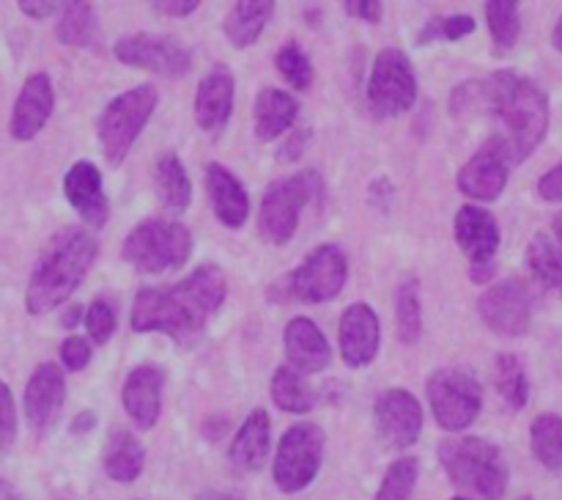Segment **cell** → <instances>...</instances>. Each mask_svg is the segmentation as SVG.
<instances>
[{"mask_svg":"<svg viewBox=\"0 0 562 500\" xmlns=\"http://www.w3.org/2000/svg\"><path fill=\"white\" fill-rule=\"evenodd\" d=\"M228 280L217 264H201L173 286H146L132 302L135 333H162L187 344L206 330L209 319L220 311Z\"/></svg>","mask_w":562,"mask_h":500,"instance_id":"1","label":"cell"},{"mask_svg":"<svg viewBox=\"0 0 562 500\" xmlns=\"http://www.w3.org/2000/svg\"><path fill=\"white\" fill-rule=\"evenodd\" d=\"M97 240L82 229H66L38 258L25 291L27 313H49L64 305L97 262Z\"/></svg>","mask_w":562,"mask_h":500,"instance_id":"2","label":"cell"},{"mask_svg":"<svg viewBox=\"0 0 562 500\" xmlns=\"http://www.w3.org/2000/svg\"><path fill=\"white\" fill-rule=\"evenodd\" d=\"M492 115L503 124V135L510 154V163H525L549 132V99L541 86L514 71L494 75V102Z\"/></svg>","mask_w":562,"mask_h":500,"instance_id":"3","label":"cell"},{"mask_svg":"<svg viewBox=\"0 0 562 500\" xmlns=\"http://www.w3.org/2000/svg\"><path fill=\"white\" fill-rule=\"evenodd\" d=\"M439 465L456 487L477 500H503L508 492V462L497 445L483 437L442 440Z\"/></svg>","mask_w":562,"mask_h":500,"instance_id":"4","label":"cell"},{"mask_svg":"<svg viewBox=\"0 0 562 500\" xmlns=\"http://www.w3.org/2000/svg\"><path fill=\"white\" fill-rule=\"evenodd\" d=\"M192 253V234L187 225L165 218L140 220L121 247V258L143 275H159L184 267Z\"/></svg>","mask_w":562,"mask_h":500,"instance_id":"5","label":"cell"},{"mask_svg":"<svg viewBox=\"0 0 562 500\" xmlns=\"http://www.w3.org/2000/svg\"><path fill=\"white\" fill-rule=\"evenodd\" d=\"M318 192H322V179L316 170H302L289 179L274 181L263 192L261 209H258V229L263 240L274 247L289 245L300 225V212Z\"/></svg>","mask_w":562,"mask_h":500,"instance_id":"6","label":"cell"},{"mask_svg":"<svg viewBox=\"0 0 562 500\" xmlns=\"http://www.w3.org/2000/svg\"><path fill=\"white\" fill-rule=\"evenodd\" d=\"M157 108V88L154 86H135L132 91H124L115 97L99 115V143H102L104 157L110 165H121V159L135 146L137 135L151 119Z\"/></svg>","mask_w":562,"mask_h":500,"instance_id":"7","label":"cell"},{"mask_svg":"<svg viewBox=\"0 0 562 500\" xmlns=\"http://www.w3.org/2000/svg\"><path fill=\"white\" fill-rule=\"evenodd\" d=\"M324 443H327L324 429L316 426V423L305 421L285 429L272 462V478L280 492H302V489L316 481L318 470H322Z\"/></svg>","mask_w":562,"mask_h":500,"instance_id":"8","label":"cell"},{"mask_svg":"<svg viewBox=\"0 0 562 500\" xmlns=\"http://www.w3.org/2000/svg\"><path fill=\"white\" fill-rule=\"evenodd\" d=\"M434 421L445 432H464L483 410V388L467 368H439L426 382Z\"/></svg>","mask_w":562,"mask_h":500,"instance_id":"9","label":"cell"},{"mask_svg":"<svg viewBox=\"0 0 562 500\" xmlns=\"http://www.w3.org/2000/svg\"><path fill=\"white\" fill-rule=\"evenodd\" d=\"M417 99V77L412 60L404 49L384 47L376 55L368 80V104L376 115H404L409 113Z\"/></svg>","mask_w":562,"mask_h":500,"instance_id":"10","label":"cell"},{"mask_svg":"<svg viewBox=\"0 0 562 500\" xmlns=\"http://www.w3.org/2000/svg\"><path fill=\"white\" fill-rule=\"evenodd\" d=\"M349 278V262L338 245H318L300 267L283 278V297L300 302H329Z\"/></svg>","mask_w":562,"mask_h":500,"instance_id":"11","label":"cell"},{"mask_svg":"<svg viewBox=\"0 0 562 500\" xmlns=\"http://www.w3.org/2000/svg\"><path fill=\"white\" fill-rule=\"evenodd\" d=\"M453 234L461 253L470 258V278L475 284H488L494 275V258H497L499 242H503L497 218L488 209L467 203L456 214Z\"/></svg>","mask_w":562,"mask_h":500,"instance_id":"12","label":"cell"},{"mask_svg":"<svg viewBox=\"0 0 562 500\" xmlns=\"http://www.w3.org/2000/svg\"><path fill=\"white\" fill-rule=\"evenodd\" d=\"M113 53L121 64L162 77H184L192 64L184 42L162 33H126L113 44Z\"/></svg>","mask_w":562,"mask_h":500,"instance_id":"13","label":"cell"},{"mask_svg":"<svg viewBox=\"0 0 562 500\" xmlns=\"http://www.w3.org/2000/svg\"><path fill=\"white\" fill-rule=\"evenodd\" d=\"M481 319L497 335H525L532 322V295L525 280L508 278L499 284L488 286L477 300Z\"/></svg>","mask_w":562,"mask_h":500,"instance_id":"14","label":"cell"},{"mask_svg":"<svg viewBox=\"0 0 562 500\" xmlns=\"http://www.w3.org/2000/svg\"><path fill=\"white\" fill-rule=\"evenodd\" d=\"M373 423H376L379 440L387 448H412L423 434V407L409 390L390 388L376 399Z\"/></svg>","mask_w":562,"mask_h":500,"instance_id":"15","label":"cell"},{"mask_svg":"<svg viewBox=\"0 0 562 500\" xmlns=\"http://www.w3.org/2000/svg\"><path fill=\"white\" fill-rule=\"evenodd\" d=\"M510 154L497 135L488 137L459 170V190L472 201H497L508 185Z\"/></svg>","mask_w":562,"mask_h":500,"instance_id":"16","label":"cell"},{"mask_svg":"<svg viewBox=\"0 0 562 500\" xmlns=\"http://www.w3.org/2000/svg\"><path fill=\"white\" fill-rule=\"evenodd\" d=\"M55 108V88L47 71H33L11 110L9 132L14 141H33L49 121Z\"/></svg>","mask_w":562,"mask_h":500,"instance_id":"17","label":"cell"},{"mask_svg":"<svg viewBox=\"0 0 562 500\" xmlns=\"http://www.w3.org/2000/svg\"><path fill=\"white\" fill-rule=\"evenodd\" d=\"M340 355L346 366L362 368L373 363L382 341V324L368 302H355L340 316Z\"/></svg>","mask_w":562,"mask_h":500,"instance_id":"18","label":"cell"},{"mask_svg":"<svg viewBox=\"0 0 562 500\" xmlns=\"http://www.w3.org/2000/svg\"><path fill=\"white\" fill-rule=\"evenodd\" d=\"M64 196L69 201V207L80 214L82 223H88L91 229H102L108 223V196H104L102 174H99V168L93 163L80 159V163H75L66 170Z\"/></svg>","mask_w":562,"mask_h":500,"instance_id":"19","label":"cell"},{"mask_svg":"<svg viewBox=\"0 0 562 500\" xmlns=\"http://www.w3.org/2000/svg\"><path fill=\"white\" fill-rule=\"evenodd\" d=\"M162 388H165V371L159 366H154V363H143V366L132 368L124 388H121V401H124L126 415L135 421V426L140 429L157 426L159 412H162Z\"/></svg>","mask_w":562,"mask_h":500,"instance_id":"20","label":"cell"},{"mask_svg":"<svg viewBox=\"0 0 562 500\" xmlns=\"http://www.w3.org/2000/svg\"><path fill=\"white\" fill-rule=\"evenodd\" d=\"M66 396V379L60 366L55 363H42L36 371L31 374L25 385V418L31 429L44 432L55 423L58 412L64 410Z\"/></svg>","mask_w":562,"mask_h":500,"instance_id":"21","label":"cell"},{"mask_svg":"<svg viewBox=\"0 0 562 500\" xmlns=\"http://www.w3.org/2000/svg\"><path fill=\"white\" fill-rule=\"evenodd\" d=\"M236 80L228 66H214L201 80L195 93V119L206 132H223L234 113Z\"/></svg>","mask_w":562,"mask_h":500,"instance_id":"22","label":"cell"},{"mask_svg":"<svg viewBox=\"0 0 562 500\" xmlns=\"http://www.w3.org/2000/svg\"><path fill=\"white\" fill-rule=\"evenodd\" d=\"M285 355H289L291 368L302 374L324 371L333 360V349H329V341L324 338V333L318 330V324L307 316H294L285 324Z\"/></svg>","mask_w":562,"mask_h":500,"instance_id":"23","label":"cell"},{"mask_svg":"<svg viewBox=\"0 0 562 500\" xmlns=\"http://www.w3.org/2000/svg\"><path fill=\"white\" fill-rule=\"evenodd\" d=\"M206 196L217 220L228 229H241L250 218V198L245 185L225 165H206Z\"/></svg>","mask_w":562,"mask_h":500,"instance_id":"24","label":"cell"},{"mask_svg":"<svg viewBox=\"0 0 562 500\" xmlns=\"http://www.w3.org/2000/svg\"><path fill=\"white\" fill-rule=\"evenodd\" d=\"M269 448H272V423H269L267 410H252L241 429L236 432L234 443H231V465L239 473H258L269 459Z\"/></svg>","mask_w":562,"mask_h":500,"instance_id":"25","label":"cell"},{"mask_svg":"<svg viewBox=\"0 0 562 500\" xmlns=\"http://www.w3.org/2000/svg\"><path fill=\"white\" fill-rule=\"evenodd\" d=\"M300 104L289 91L280 88H263L252 104V130L258 141H274L294 126Z\"/></svg>","mask_w":562,"mask_h":500,"instance_id":"26","label":"cell"},{"mask_svg":"<svg viewBox=\"0 0 562 500\" xmlns=\"http://www.w3.org/2000/svg\"><path fill=\"white\" fill-rule=\"evenodd\" d=\"M143 465H146V451H143L140 440L130 432V429H110V437L104 443L102 467L113 481L132 484L140 478Z\"/></svg>","mask_w":562,"mask_h":500,"instance_id":"27","label":"cell"},{"mask_svg":"<svg viewBox=\"0 0 562 500\" xmlns=\"http://www.w3.org/2000/svg\"><path fill=\"white\" fill-rule=\"evenodd\" d=\"M272 14V0H241V3L228 9L223 20V31L236 49H247L252 42H258V36L269 25Z\"/></svg>","mask_w":562,"mask_h":500,"instance_id":"28","label":"cell"},{"mask_svg":"<svg viewBox=\"0 0 562 500\" xmlns=\"http://www.w3.org/2000/svg\"><path fill=\"white\" fill-rule=\"evenodd\" d=\"M154 190H157L162 207L170 209L173 214L187 212V207H190V176H187L184 163H181L176 152H165L157 157V165H154Z\"/></svg>","mask_w":562,"mask_h":500,"instance_id":"29","label":"cell"},{"mask_svg":"<svg viewBox=\"0 0 562 500\" xmlns=\"http://www.w3.org/2000/svg\"><path fill=\"white\" fill-rule=\"evenodd\" d=\"M272 401L283 412L305 415V412H311L316 407L318 396L313 390V385L307 382L305 374L291 366H280L272 377Z\"/></svg>","mask_w":562,"mask_h":500,"instance_id":"30","label":"cell"},{"mask_svg":"<svg viewBox=\"0 0 562 500\" xmlns=\"http://www.w3.org/2000/svg\"><path fill=\"white\" fill-rule=\"evenodd\" d=\"M532 456L554 476H562V418L541 412L530 426Z\"/></svg>","mask_w":562,"mask_h":500,"instance_id":"31","label":"cell"},{"mask_svg":"<svg viewBox=\"0 0 562 500\" xmlns=\"http://www.w3.org/2000/svg\"><path fill=\"white\" fill-rule=\"evenodd\" d=\"M494 379L497 390L510 410H521L530 401V377H527L525 363L510 352H499L494 360Z\"/></svg>","mask_w":562,"mask_h":500,"instance_id":"32","label":"cell"},{"mask_svg":"<svg viewBox=\"0 0 562 500\" xmlns=\"http://www.w3.org/2000/svg\"><path fill=\"white\" fill-rule=\"evenodd\" d=\"M525 262L530 267L532 278L547 289L562 291V256L549 234H536L527 245Z\"/></svg>","mask_w":562,"mask_h":500,"instance_id":"33","label":"cell"},{"mask_svg":"<svg viewBox=\"0 0 562 500\" xmlns=\"http://www.w3.org/2000/svg\"><path fill=\"white\" fill-rule=\"evenodd\" d=\"M395 324H398V338L404 344H417L423 333V311L417 280H404L395 291Z\"/></svg>","mask_w":562,"mask_h":500,"instance_id":"34","label":"cell"},{"mask_svg":"<svg viewBox=\"0 0 562 500\" xmlns=\"http://www.w3.org/2000/svg\"><path fill=\"white\" fill-rule=\"evenodd\" d=\"M486 22L494 44H497V53H508V49L516 47L521 31L519 3H514V0H492V3H486Z\"/></svg>","mask_w":562,"mask_h":500,"instance_id":"35","label":"cell"},{"mask_svg":"<svg viewBox=\"0 0 562 500\" xmlns=\"http://www.w3.org/2000/svg\"><path fill=\"white\" fill-rule=\"evenodd\" d=\"M93 22H97V16H93L91 3H66L64 9H60L55 36H58V42H64L66 47H82V44L91 42Z\"/></svg>","mask_w":562,"mask_h":500,"instance_id":"36","label":"cell"},{"mask_svg":"<svg viewBox=\"0 0 562 500\" xmlns=\"http://www.w3.org/2000/svg\"><path fill=\"white\" fill-rule=\"evenodd\" d=\"M417 476H420V462L415 456H401L384 473L376 500H412L417 487Z\"/></svg>","mask_w":562,"mask_h":500,"instance_id":"37","label":"cell"},{"mask_svg":"<svg viewBox=\"0 0 562 500\" xmlns=\"http://www.w3.org/2000/svg\"><path fill=\"white\" fill-rule=\"evenodd\" d=\"M274 66H278L280 75L285 77L291 88L296 91H307L313 86V64L307 58L305 49L296 42H285L283 47L274 53Z\"/></svg>","mask_w":562,"mask_h":500,"instance_id":"38","label":"cell"},{"mask_svg":"<svg viewBox=\"0 0 562 500\" xmlns=\"http://www.w3.org/2000/svg\"><path fill=\"white\" fill-rule=\"evenodd\" d=\"M475 31V20L470 14H450V16H434L431 22H426L417 36V42H459V38L470 36Z\"/></svg>","mask_w":562,"mask_h":500,"instance_id":"39","label":"cell"},{"mask_svg":"<svg viewBox=\"0 0 562 500\" xmlns=\"http://www.w3.org/2000/svg\"><path fill=\"white\" fill-rule=\"evenodd\" d=\"M115 324H119V319H115L113 305H110L108 300H102V297H99V300H93L91 305L86 308L88 335H91L97 344H108V341L113 338Z\"/></svg>","mask_w":562,"mask_h":500,"instance_id":"40","label":"cell"},{"mask_svg":"<svg viewBox=\"0 0 562 500\" xmlns=\"http://www.w3.org/2000/svg\"><path fill=\"white\" fill-rule=\"evenodd\" d=\"M16 440V410H14V396H11L9 385L0 379V454L14 445Z\"/></svg>","mask_w":562,"mask_h":500,"instance_id":"41","label":"cell"},{"mask_svg":"<svg viewBox=\"0 0 562 500\" xmlns=\"http://www.w3.org/2000/svg\"><path fill=\"white\" fill-rule=\"evenodd\" d=\"M60 360L69 371H80L91 363V344H88L82 335H69V338L60 344Z\"/></svg>","mask_w":562,"mask_h":500,"instance_id":"42","label":"cell"},{"mask_svg":"<svg viewBox=\"0 0 562 500\" xmlns=\"http://www.w3.org/2000/svg\"><path fill=\"white\" fill-rule=\"evenodd\" d=\"M538 196L549 203H562V163L549 168L547 174L538 179Z\"/></svg>","mask_w":562,"mask_h":500,"instance_id":"43","label":"cell"},{"mask_svg":"<svg viewBox=\"0 0 562 500\" xmlns=\"http://www.w3.org/2000/svg\"><path fill=\"white\" fill-rule=\"evenodd\" d=\"M344 9L349 16L366 20V22H371V25H376L384 14V5L379 3V0H371V3H366V0H351V3H346Z\"/></svg>","mask_w":562,"mask_h":500,"instance_id":"44","label":"cell"},{"mask_svg":"<svg viewBox=\"0 0 562 500\" xmlns=\"http://www.w3.org/2000/svg\"><path fill=\"white\" fill-rule=\"evenodd\" d=\"M198 0H157L154 9L165 16H190L192 11H198Z\"/></svg>","mask_w":562,"mask_h":500,"instance_id":"45","label":"cell"},{"mask_svg":"<svg viewBox=\"0 0 562 500\" xmlns=\"http://www.w3.org/2000/svg\"><path fill=\"white\" fill-rule=\"evenodd\" d=\"M20 11L31 20H47V16L58 14L60 3H36V0H22Z\"/></svg>","mask_w":562,"mask_h":500,"instance_id":"46","label":"cell"},{"mask_svg":"<svg viewBox=\"0 0 562 500\" xmlns=\"http://www.w3.org/2000/svg\"><path fill=\"white\" fill-rule=\"evenodd\" d=\"M93 426H97V412L86 410V412H80V415L75 418V423H71V432H75V434L91 432Z\"/></svg>","mask_w":562,"mask_h":500,"instance_id":"47","label":"cell"},{"mask_svg":"<svg viewBox=\"0 0 562 500\" xmlns=\"http://www.w3.org/2000/svg\"><path fill=\"white\" fill-rule=\"evenodd\" d=\"M82 311H86V308H82V305H71L69 311H66V316H64V327L75 330L77 322H80V319H82Z\"/></svg>","mask_w":562,"mask_h":500,"instance_id":"48","label":"cell"},{"mask_svg":"<svg viewBox=\"0 0 562 500\" xmlns=\"http://www.w3.org/2000/svg\"><path fill=\"white\" fill-rule=\"evenodd\" d=\"M552 234H554V245H558V251H560V256H562V212L554 214Z\"/></svg>","mask_w":562,"mask_h":500,"instance_id":"49","label":"cell"},{"mask_svg":"<svg viewBox=\"0 0 562 500\" xmlns=\"http://www.w3.org/2000/svg\"><path fill=\"white\" fill-rule=\"evenodd\" d=\"M552 44H554V49H560V53H562V14H560L558 25H554V31H552Z\"/></svg>","mask_w":562,"mask_h":500,"instance_id":"50","label":"cell"},{"mask_svg":"<svg viewBox=\"0 0 562 500\" xmlns=\"http://www.w3.org/2000/svg\"><path fill=\"white\" fill-rule=\"evenodd\" d=\"M206 500H239L236 498V495H225V492H214V495H209Z\"/></svg>","mask_w":562,"mask_h":500,"instance_id":"51","label":"cell"},{"mask_svg":"<svg viewBox=\"0 0 562 500\" xmlns=\"http://www.w3.org/2000/svg\"><path fill=\"white\" fill-rule=\"evenodd\" d=\"M450 500H470V498H467V495H456V498H450Z\"/></svg>","mask_w":562,"mask_h":500,"instance_id":"52","label":"cell"},{"mask_svg":"<svg viewBox=\"0 0 562 500\" xmlns=\"http://www.w3.org/2000/svg\"><path fill=\"white\" fill-rule=\"evenodd\" d=\"M516 500H536V498H532V495H521V498H516Z\"/></svg>","mask_w":562,"mask_h":500,"instance_id":"53","label":"cell"},{"mask_svg":"<svg viewBox=\"0 0 562 500\" xmlns=\"http://www.w3.org/2000/svg\"><path fill=\"white\" fill-rule=\"evenodd\" d=\"M3 492H5V484L0 481V498H3Z\"/></svg>","mask_w":562,"mask_h":500,"instance_id":"54","label":"cell"}]
</instances>
